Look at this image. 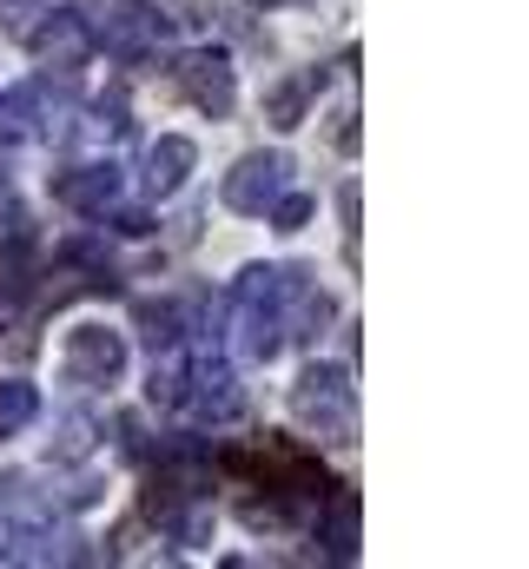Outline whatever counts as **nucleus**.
Here are the masks:
<instances>
[{
  "label": "nucleus",
  "instance_id": "nucleus-14",
  "mask_svg": "<svg viewBox=\"0 0 529 569\" xmlns=\"http://www.w3.org/2000/svg\"><path fill=\"white\" fill-rule=\"evenodd\" d=\"M325 87V73H298V80H285V87H271V100H264V120L278 127V133H291V127H305V107H311V93Z\"/></svg>",
  "mask_w": 529,
  "mask_h": 569
},
{
  "label": "nucleus",
  "instance_id": "nucleus-16",
  "mask_svg": "<svg viewBox=\"0 0 529 569\" xmlns=\"http://www.w3.org/2000/svg\"><path fill=\"white\" fill-rule=\"evenodd\" d=\"M139 325H146V345H152V351H166V345H179V338H186L179 305H139Z\"/></svg>",
  "mask_w": 529,
  "mask_h": 569
},
{
  "label": "nucleus",
  "instance_id": "nucleus-4",
  "mask_svg": "<svg viewBox=\"0 0 529 569\" xmlns=\"http://www.w3.org/2000/svg\"><path fill=\"white\" fill-rule=\"evenodd\" d=\"M291 411H298V425H311L318 437L345 443L351 425H358V391H351V378H345V371L311 365V371L291 385Z\"/></svg>",
  "mask_w": 529,
  "mask_h": 569
},
{
  "label": "nucleus",
  "instance_id": "nucleus-10",
  "mask_svg": "<svg viewBox=\"0 0 529 569\" xmlns=\"http://www.w3.org/2000/svg\"><path fill=\"white\" fill-rule=\"evenodd\" d=\"M53 199L67 206V212H107L113 199H120V172H113V159H93V166H67L60 179H53Z\"/></svg>",
  "mask_w": 529,
  "mask_h": 569
},
{
  "label": "nucleus",
  "instance_id": "nucleus-13",
  "mask_svg": "<svg viewBox=\"0 0 529 569\" xmlns=\"http://www.w3.org/2000/svg\"><path fill=\"white\" fill-rule=\"evenodd\" d=\"M192 166H199V146L179 140V133H166V140L146 152V192H152V199H172V192L186 186Z\"/></svg>",
  "mask_w": 529,
  "mask_h": 569
},
{
  "label": "nucleus",
  "instance_id": "nucleus-1",
  "mask_svg": "<svg viewBox=\"0 0 529 569\" xmlns=\"http://www.w3.org/2000/svg\"><path fill=\"white\" fill-rule=\"evenodd\" d=\"M219 463L232 477H252L259 490L285 497V503H318L331 483H325V457L291 443V437H259L252 450H219Z\"/></svg>",
  "mask_w": 529,
  "mask_h": 569
},
{
  "label": "nucleus",
  "instance_id": "nucleus-19",
  "mask_svg": "<svg viewBox=\"0 0 529 569\" xmlns=\"http://www.w3.org/2000/svg\"><path fill=\"white\" fill-rule=\"evenodd\" d=\"M100 219H107V226H113L120 239H146V232H152V219H146V212H132V206H120V199H113V206H107Z\"/></svg>",
  "mask_w": 529,
  "mask_h": 569
},
{
  "label": "nucleus",
  "instance_id": "nucleus-20",
  "mask_svg": "<svg viewBox=\"0 0 529 569\" xmlns=\"http://www.w3.org/2000/svg\"><path fill=\"white\" fill-rule=\"evenodd\" d=\"M338 212H345V252L358 259V186H338Z\"/></svg>",
  "mask_w": 529,
  "mask_h": 569
},
{
  "label": "nucleus",
  "instance_id": "nucleus-2",
  "mask_svg": "<svg viewBox=\"0 0 529 569\" xmlns=\"http://www.w3.org/2000/svg\"><path fill=\"white\" fill-rule=\"evenodd\" d=\"M285 284H291V266H252L232 284V338L252 365L278 358L285 338H291L285 331Z\"/></svg>",
  "mask_w": 529,
  "mask_h": 569
},
{
  "label": "nucleus",
  "instance_id": "nucleus-21",
  "mask_svg": "<svg viewBox=\"0 0 529 569\" xmlns=\"http://www.w3.org/2000/svg\"><path fill=\"white\" fill-rule=\"evenodd\" d=\"M246 7H259V13H278V7H298V0H246Z\"/></svg>",
  "mask_w": 529,
  "mask_h": 569
},
{
  "label": "nucleus",
  "instance_id": "nucleus-8",
  "mask_svg": "<svg viewBox=\"0 0 529 569\" xmlns=\"http://www.w3.org/2000/svg\"><path fill=\"white\" fill-rule=\"evenodd\" d=\"M159 33H166V20L146 13V0H113L107 20H93V47H107L113 60H139V53H152Z\"/></svg>",
  "mask_w": 529,
  "mask_h": 569
},
{
  "label": "nucleus",
  "instance_id": "nucleus-17",
  "mask_svg": "<svg viewBox=\"0 0 529 569\" xmlns=\"http://www.w3.org/2000/svg\"><path fill=\"white\" fill-rule=\"evenodd\" d=\"M311 212H318V206H311L305 192H291V186H285V192L271 199V212H264V219H271L278 232H305V219H311Z\"/></svg>",
  "mask_w": 529,
  "mask_h": 569
},
{
  "label": "nucleus",
  "instance_id": "nucleus-9",
  "mask_svg": "<svg viewBox=\"0 0 529 569\" xmlns=\"http://www.w3.org/2000/svg\"><path fill=\"white\" fill-rule=\"evenodd\" d=\"M27 47H33L47 67L73 73V67L93 53V20L73 13V7H47V27H27Z\"/></svg>",
  "mask_w": 529,
  "mask_h": 569
},
{
  "label": "nucleus",
  "instance_id": "nucleus-11",
  "mask_svg": "<svg viewBox=\"0 0 529 569\" xmlns=\"http://www.w3.org/2000/svg\"><path fill=\"white\" fill-rule=\"evenodd\" d=\"M318 543H331L338 563L358 557V490L331 483V497H318Z\"/></svg>",
  "mask_w": 529,
  "mask_h": 569
},
{
  "label": "nucleus",
  "instance_id": "nucleus-6",
  "mask_svg": "<svg viewBox=\"0 0 529 569\" xmlns=\"http://www.w3.org/2000/svg\"><path fill=\"white\" fill-rule=\"evenodd\" d=\"M285 186H291V159H285V152H246V159L226 172L219 199H226L232 212H246V219H264Z\"/></svg>",
  "mask_w": 529,
  "mask_h": 569
},
{
  "label": "nucleus",
  "instance_id": "nucleus-18",
  "mask_svg": "<svg viewBox=\"0 0 529 569\" xmlns=\"http://www.w3.org/2000/svg\"><path fill=\"white\" fill-rule=\"evenodd\" d=\"M93 133H100V140H127V133H132V120H127V100H120V93L93 107Z\"/></svg>",
  "mask_w": 529,
  "mask_h": 569
},
{
  "label": "nucleus",
  "instance_id": "nucleus-12",
  "mask_svg": "<svg viewBox=\"0 0 529 569\" xmlns=\"http://www.w3.org/2000/svg\"><path fill=\"white\" fill-rule=\"evenodd\" d=\"M33 133H53V113H47V80H27V87L0 93V140H33Z\"/></svg>",
  "mask_w": 529,
  "mask_h": 569
},
{
  "label": "nucleus",
  "instance_id": "nucleus-5",
  "mask_svg": "<svg viewBox=\"0 0 529 569\" xmlns=\"http://www.w3.org/2000/svg\"><path fill=\"white\" fill-rule=\"evenodd\" d=\"M239 405H246V398H239L232 365L212 358V351H192V358H186V385H179V411H192L199 425H232Z\"/></svg>",
  "mask_w": 529,
  "mask_h": 569
},
{
  "label": "nucleus",
  "instance_id": "nucleus-3",
  "mask_svg": "<svg viewBox=\"0 0 529 569\" xmlns=\"http://www.w3.org/2000/svg\"><path fill=\"white\" fill-rule=\"evenodd\" d=\"M172 87L206 113V120H226L232 107H239V73H232V53L226 47H186V53H172Z\"/></svg>",
  "mask_w": 529,
  "mask_h": 569
},
{
  "label": "nucleus",
  "instance_id": "nucleus-15",
  "mask_svg": "<svg viewBox=\"0 0 529 569\" xmlns=\"http://www.w3.org/2000/svg\"><path fill=\"white\" fill-rule=\"evenodd\" d=\"M33 418H40V385L33 378H0V437H20Z\"/></svg>",
  "mask_w": 529,
  "mask_h": 569
},
{
  "label": "nucleus",
  "instance_id": "nucleus-7",
  "mask_svg": "<svg viewBox=\"0 0 529 569\" xmlns=\"http://www.w3.org/2000/svg\"><path fill=\"white\" fill-rule=\"evenodd\" d=\"M60 371L73 385H113L127 371V338L113 325H73L67 331V351H60Z\"/></svg>",
  "mask_w": 529,
  "mask_h": 569
}]
</instances>
